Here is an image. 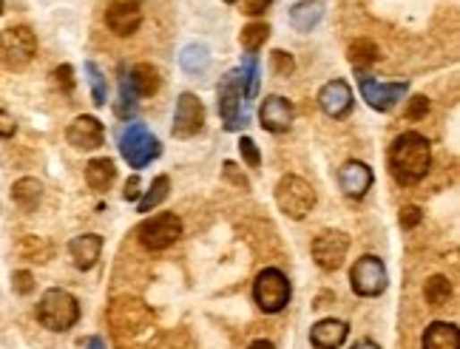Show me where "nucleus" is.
Masks as SVG:
<instances>
[{
	"instance_id": "48",
	"label": "nucleus",
	"mask_w": 460,
	"mask_h": 349,
	"mask_svg": "<svg viewBox=\"0 0 460 349\" xmlns=\"http://www.w3.org/2000/svg\"><path fill=\"white\" fill-rule=\"evenodd\" d=\"M225 4H236V0H225Z\"/></svg>"
},
{
	"instance_id": "37",
	"label": "nucleus",
	"mask_w": 460,
	"mask_h": 349,
	"mask_svg": "<svg viewBox=\"0 0 460 349\" xmlns=\"http://www.w3.org/2000/svg\"><path fill=\"white\" fill-rule=\"evenodd\" d=\"M12 281H14V290H18L21 295H29L31 290H35V278H31L29 270H18Z\"/></svg>"
},
{
	"instance_id": "15",
	"label": "nucleus",
	"mask_w": 460,
	"mask_h": 349,
	"mask_svg": "<svg viewBox=\"0 0 460 349\" xmlns=\"http://www.w3.org/2000/svg\"><path fill=\"white\" fill-rule=\"evenodd\" d=\"M65 140H69V145L80 148V151H94V148L103 145L106 131H103V123L97 120V116L83 114L69 125V131H65Z\"/></svg>"
},
{
	"instance_id": "43",
	"label": "nucleus",
	"mask_w": 460,
	"mask_h": 349,
	"mask_svg": "<svg viewBox=\"0 0 460 349\" xmlns=\"http://www.w3.org/2000/svg\"><path fill=\"white\" fill-rule=\"evenodd\" d=\"M137 196H140V176H131L125 191H123V199H125V202H134Z\"/></svg>"
},
{
	"instance_id": "30",
	"label": "nucleus",
	"mask_w": 460,
	"mask_h": 349,
	"mask_svg": "<svg viewBox=\"0 0 460 349\" xmlns=\"http://www.w3.org/2000/svg\"><path fill=\"white\" fill-rule=\"evenodd\" d=\"M86 74H89V86H91V99H94V106L97 108H103L106 106V99H108V82H106V74L97 69V63H86Z\"/></svg>"
},
{
	"instance_id": "10",
	"label": "nucleus",
	"mask_w": 460,
	"mask_h": 349,
	"mask_svg": "<svg viewBox=\"0 0 460 349\" xmlns=\"http://www.w3.org/2000/svg\"><path fill=\"white\" fill-rule=\"evenodd\" d=\"M387 281H389L387 268L378 256H361L355 261V268L350 270V285L355 295H364V298L381 295L387 290Z\"/></svg>"
},
{
	"instance_id": "26",
	"label": "nucleus",
	"mask_w": 460,
	"mask_h": 349,
	"mask_svg": "<svg viewBox=\"0 0 460 349\" xmlns=\"http://www.w3.org/2000/svg\"><path fill=\"white\" fill-rule=\"evenodd\" d=\"M378 57H381V52H378V46L367 38H361L355 43H350V63L355 65V69L364 74L372 63H378Z\"/></svg>"
},
{
	"instance_id": "12",
	"label": "nucleus",
	"mask_w": 460,
	"mask_h": 349,
	"mask_svg": "<svg viewBox=\"0 0 460 349\" xmlns=\"http://www.w3.org/2000/svg\"><path fill=\"white\" fill-rule=\"evenodd\" d=\"M350 251V236L341 230H324L313 239V259L321 270H338Z\"/></svg>"
},
{
	"instance_id": "25",
	"label": "nucleus",
	"mask_w": 460,
	"mask_h": 349,
	"mask_svg": "<svg viewBox=\"0 0 460 349\" xmlns=\"http://www.w3.org/2000/svg\"><path fill=\"white\" fill-rule=\"evenodd\" d=\"M114 176H117V168H114V162L106 159V157L103 159H91L86 165V182L94 191H108Z\"/></svg>"
},
{
	"instance_id": "46",
	"label": "nucleus",
	"mask_w": 460,
	"mask_h": 349,
	"mask_svg": "<svg viewBox=\"0 0 460 349\" xmlns=\"http://www.w3.org/2000/svg\"><path fill=\"white\" fill-rule=\"evenodd\" d=\"M248 349H276V346H273L270 341H253V344H251Z\"/></svg>"
},
{
	"instance_id": "28",
	"label": "nucleus",
	"mask_w": 460,
	"mask_h": 349,
	"mask_svg": "<svg viewBox=\"0 0 460 349\" xmlns=\"http://www.w3.org/2000/svg\"><path fill=\"white\" fill-rule=\"evenodd\" d=\"M270 38V26L268 23H248L242 29V46L248 48V55H256L261 46Z\"/></svg>"
},
{
	"instance_id": "36",
	"label": "nucleus",
	"mask_w": 460,
	"mask_h": 349,
	"mask_svg": "<svg viewBox=\"0 0 460 349\" xmlns=\"http://www.w3.org/2000/svg\"><path fill=\"white\" fill-rule=\"evenodd\" d=\"M426 111H430V99L413 97V99H409V108H406V120H421Z\"/></svg>"
},
{
	"instance_id": "18",
	"label": "nucleus",
	"mask_w": 460,
	"mask_h": 349,
	"mask_svg": "<svg viewBox=\"0 0 460 349\" xmlns=\"http://www.w3.org/2000/svg\"><path fill=\"white\" fill-rule=\"evenodd\" d=\"M259 120H261V128L270 131V134H282V131H287L293 125V106L285 97L273 94L265 99V106H261Z\"/></svg>"
},
{
	"instance_id": "3",
	"label": "nucleus",
	"mask_w": 460,
	"mask_h": 349,
	"mask_svg": "<svg viewBox=\"0 0 460 349\" xmlns=\"http://www.w3.org/2000/svg\"><path fill=\"white\" fill-rule=\"evenodd\" d=\"M38 319L46 329L65 332L80 321V304L72 293L65 290H46L38 304Z\"/></svg>"
},
{
	"instance_id": "33",
	"label": "nucleus",
	"mask_w": 460,
	"mask_h": 349,
	"mask_svg": "<svg viewBox=\"0 0 460 349\" xmlns=\"http://www.w3.org/2000/svg\"><path fill=\"white\" fill-rule=\"evenodd\" d=\"M239 74H242V86H244V99H253L259 91V60H256V55L244 57V65H242Z\"/></svg>"
},
{
	"instance_id": "7",
	"label": "nucleus",
	"mask_w": 460,
	"mask_h": 349,
	"mask_svg": "<svg viewBox=\"0 0 460 349\" xmlns=\"http://www.w3.org/2000/svg\"><path fill=\"white\" fill-rule=\"evenodd\" d=\"M253 298L259 310L265 312H282L290 302V281L282 270L268 268L256 276V285H253Z\"/></svg>"
},
{
	"instance_id": "38",
	"label": "nucleus",
	"mask_w": 460,
	"mask_h": 349,
	"mask_svg": "<svg viewBox=\"0 0 460 349\" xmlns=\"http://www.w3.org/2000/svg\"><path fill=\"white\" fill-rule=\"evenodd\" d=\"M55 80H57V86L69 94L74 89V72H72V65H60V69L55 72Z\"/></svg>"
},
{
	"instance_id": "39",
	"label": "nucleus",
	"mask_w": 460,
	"mask_h": 349,
	"mask_svg": "<svg viewBox=\"0 0 460 349\" xmlns=\"http://www.w3.org/2000/svg\"><path fill=\"white\" fill-rule=\"evenodd\" d=\"M273 0H242V12L251 14V18H256V14H265L270 9Z\"/></svg>"
},
{
	"instance_id": "8",
	"label": "nucleus",
	"mask_w": 460,
	"mask_h": 349,
	"mask_svg": "<svg viewBox=\"0 0 460 349\" xmlns=\"http://www.w3.org/2000/svg\"><path fill=\"white\" fill-rule=\"evenodd\" d=\"M179 236H183V219L174 213L151 216L137 227V239L145 251H168Z\"/></svg>"
},
{
	"instance_id": "42",
	"label": "nucleus",
	"mask_w": 460,
	"mask_h": 349,
	"mask_svg": "<svg viewBox=\"0 0 460 349\" xmlns=\"http://www.w3.org/2000/svg\"><path fill=\"white\" fill-rule=\"evenodd\" d=\"M225 176H227V179H234L236 185H239V188H244V191L251 188L248 176H244V174H236V165H234V162H225Z\"/></svg>"
},
{
	"instance_id": "40",
	"label": "nucleus",
	"mask_w": 460,
	"mask_h": 349,
	"mask_svg": "<svg viewBox=\"0 0 460 349\" xmlns=\"http://www.w3.org/2000/svg\"><path fill=\"white\" fill-rule=\"evenodd\" d=\"M418 222H421V210H418L415 205H406V208H401V227L413 230Z\"/></svg>"
},
{
	"instance_id": "22",
	"label": "nucleus",
	"mask_w": 460,
	"mask_h": 349,
	"mask_svg": "<svg viewBox=\"0 0 460 349\" xmlns=\"http://www.w3.org/2000/svg\"><path fill=\"white\" fill-rule=\"evenodd\" d=\"M423 349H460L457 327L447 321H435L423 332Z\"/></svg>"
},
{
	"instance_id": "24",
	"label": "nucleus",
	"mask_w": 460,
	"mask_h": 349,
	"mask_svg": "<svg viewBox=\"0 0 460 349\" xmlns=\"http://www.w3.org/2000/svg\"><path fill=\"white\" fill-rule=\"evenodd\" d=\"M128 77H131V86H134V91L142 94V97H151V94L159 91V72L154 69L151 63H137Z\"/></svg>"
},
{
	"instance_id": "6",
	"label": "nucleus",
	"mask_w": 460,
	"mask_h": 349,
	"mask_svg": "<svg viewBox=\"0 0 460 349\" xmlns=\"http://www.w3.org/2000/svg\"><path fill=\"white\" fill-rule=\"evenodd\" d=\"M120 154L131 168H145L148 162L159 157V140L140 123H128L120 131Z\"/></svg>"
},
{
	"instance_id": "29",
	"label": "nucleus",
	"mask_w": 460,
	"mask_h": 349,
	"mask_svg": "<svg viewBox=\"0 0 460 349\" xmlns=\"http://www.w3.org/2000/svg\"><path fill=\"white\" fill-rule=\"evenodd\" d=\"M179 63H183V69L188 74H200L208 69V63H210V55H208V48L205 46H188L183 55H179Z\"/></svg>"
},
{
	"instance_id": "4",
	"label": "nucleus",
	"mask_w": 460,
	"mask_h": 349,
	"mask_svg": "<svg viewBox=\"0 0 460 349\" xmlns=\"http://www.w3.org/2000/svg\"><path fill=\"white\" fill-rule=\"evenodd\" d=\"M38 55V38L29 26H12L0 31V65L9 72H23Z\"/></svg>"
},
{
	"instance_id": "45",
	"label": "nucleus",
	"mask_w": 460,
	"mask_h": 349,
	"mask_svg": "<svg viewBox=\"0 0 460 349\" xmlns=\"http://www.w3.org/2000/svg\"><path fill=\"white\" fill-rule=\"evenodd\" d=\"M353 349H381V346H378L375 341H358V344H355Z\"/></svg>"
},
{
	"instance_id": "2",
	"label": "nucleus",
	"mask_w": 460,
	"mask_h": 349,
	"mask_svg": "<svg viewBox=\"0 0 460 349\" xmlns=\"http://www.w3.org/2000/svg\"><path fill=\"white\" fill-rule=\"evenodd\" d=\"M108 324H111L114 338H117L123 346H128V344L140 341L142 336H148V332L157 327V319H154L151 307H148L142 298L123 295V298H114V302H111Z\"/></svg>"
},
{
	"instance_id": "11",
	"label": "nucleus",
	"mask_w": 460,
	"mask_h": 349,
	"mask_svg": "<svg viewBox=\"0 0 460 349\" xmlns=\"http://www.w3.org/2000/svg\"><path fill=\"white\" fill-rule=\"evenodd\" d=\"M358 89H361V97H364L370 108L375 111H392L409 91L406 82H378L370 74L358 77Z\"/></svg>"
},
{
	"instance_id": "16",
	"label": "nucleus",
	"mask_w": 460,
	"mask_h": 349,
	"mask_svg": "<svg viewBox=\"0 0 460 349\" xmlns=\"http://www.w3.org/2000/svg\"><path fill=\"white\" fill-rule=\"evenodd\" d=\"M319 106L327 116L341 120V116H347L353 111V89L344 80H330L319 91Z\"/></svg>"
},
{
	"instance_id": "47",
	"label": "nucleus",
	"mask_w": 460,
	"mask_h": 349,
	"mask_svg": "<svg viewBox=\"0 0 460 349\" xmlns=\"http://www.w3.org/2000/svg\"><path fill=\"white\" fill-rule=\"evenodd\" d=\"M0 14H4V0H0Z\"/></svg>"
},
{
	"instance_id": "32",
	"label": "nucleus",
	"mask_w": 460,
	"mask_h": 349,
	"mask_svg": "<svg viewBox=\"0 0 460 349\" xmlns=\"http://www.w3.org/2000/svg\"><path fill=\"white\" fill-rule=\"evenodd\" d=\"M137 114V91L134 86H131V77L123 74L120 77V99H117V116H123V120H128V116Z\"/></svg>"
},
{
	"instance_id": "27",
	"label": "nucleus",
	"mask_w": 460,
	"mask_h": 349,
	"mask_svg": "<svg viewBox=\"0 0 460 349\" xmlns=\"http://www.w3.org/2000/svg\"><path fill=\"white\" fill-rule=\"evenodd\" d=\"M423 295H426V302H430L432 307H443L452 298V285H449V278L447 276H432L430 281H426V287H423Z\"/></svg>"
},
{
	"instance_id": "13",
	"label": "nucleus",
	"mask_w": 460,
	"mask_h": 349,
	"mask_svg": "<svg viewBox=\"0 0 460 349\" xmlns=\"http://www.w3.org/2000/svg\"><path fill=\"white\" fill-rule=\"evenodd\" d=\"M205 125V106H202V99L185 91L183 97L176 99V111H174V137H193V134H200Z\"/></svg>"
},
{
	"instance_id": "17",
	"label": "nucleus",
	"mask_w": 460,
	"mask_h": 349,
	"mask_svg": "<svg viewBox=\"0 0 460 349\" xmlns=\"http://www.w3.org/2000/svg\"><path fill=\"white\" fill-rule=\"evenodd\" d=\"M338 185H341V191L347 193L350 199H361V196H364L372 188V171H370V165L358 162V159L344 162V168L338 171Z\"/></svg>"
},
{
	"instance_id": "21",
	"label": "nucleus",
	"mask_w": 460,
	"mask_h": 349,
	"mask_svg": "<svg viewBox=\"0 0 460 349\" xmlns=\"http://www.w3.org/2000/svg\"><path fill=\"white\" fill-rule=\"evenodd\" d=\"M324 18V4L321 0H299L290 9V23L295 31H313Z\"/></svg>"
},
{
	"instance_id": "20",
	"label": "nucleus",
	"mask_w": 460,
	"mask_h": 349,
	"mask_svg": "<svg viewBox=\"0 0 460 349\" xmlns=\"http://www.w3.org/2000/svg\"><path fill=\"white\" fill-rule=\"evenodd\" d=\"M350 336V327L338 321V319H327V321H319L313 329H310V344L316 349H338L344 341Z\"/></svg>"
},
{
	"instance_id": "35",
	"label": "nucleus",
	"mask_w": 460,
	"mask_h": 349,
	"mask_svg": "<svg viewBox=\"0 0 460 349\" xmlns=\"http://www.w3.org/2000/svg\"><path fill=\"white\" fill-rule=\"evenodd\" d=\"M239 151H242V159L251 165V168H259V162H261V154H259V148L251 137H242L239 140Z\"/></svg>"
},
{
	"instance_id": "14",
	"label": "nucleus",
	"mask_w": 460,
	"mask_h": 349,
	"mask_svg": "<svg viewBox=\"0 0 460 349\" xmlns=\"http://www.w3.org/2000/svg\"><path fill=\"white\" fill-rule=\"evenodd\" d=\"M106 23L117 38L134 35L142 23V6L140 0H111V6L106 12Z\"/></svg>"
},
{
	"instance_id": "31",
	"label": "nucleus",
	"mask_w": 460,
	"mask_h": 349,
	"mask_svg": "<svg viewBox=\"0 0 460 349\" xmlns=\"http://www.w3.org/2000/svg\"><path fill=\"white\" fill-rule=\"evenodd\" d=\"M168 188H171V179H168V176H157V179H154V185H151V191H148V193L140 199V213H151L159 202H166Z\"/></svg>"
},
{
	"instance_id": "23",
	"label": "nucleus",
	"mask_w": 460,
	"mask_h": 349,
	"mask_svg": "<svg viewBox=\"0 0 460 349\" xmlns=\"http://www.w3.org/2000/svg\"><path fill=\"white\" fill-rule=\"evenodd\" d=\"M40 196H43V185L38 179H18L14 182V188H12V199L14 202H18V208L21 210H26V213H31V210H38V205H40Z\"/></svg>"
},
{
	"instance_id": "5",
	"label": "nucleus",
	"mask_w": 460,
	"mask_h": 349,
	"mask_svg": "<svg viewBox=\"0 0 460 349\" xmlns=\"http://www.w3.org/2000/svg\"><path fill=\"white\" fill-rule=\"evenodd\" d=\"M276 205L285 216H290V219H304L316 205V191L302 176L287 174L278 179V185H276Z\"/></svg>"
},
{
	"instance_id": "19",
	"label": "nucleus",
	"mask_w": 460,
	"mask_h": 349,
	"mask_svg": "<svg viewBox=\"0 0 460 349\" xmlns=\"http://www.w3.org/2000/svg\"><path fill=\"white\" fill-rule=\"evenodd\" d=\"M69 253L74 259V268L77 270H91L97 259L103 253V236L97 233H86V236H77L69 242Z\"/></svg>"
},
{
	"instance_id": "41",
	"label": "nucleus",
	"mask_w": 460,
	"mask_h": 349,
	"mask_svg": "<svg viewBox=\"0 0 460 349\" xmlns=\"http://www.w3.org/2000/svg\"><path fill=\"white\" fill-rule=\"evenodd\" d=\"M14 131H18V123L12 120V114L0 111V140H9V137H14Z\"/></svg>"
},
{
	"instance_id": "44",
	"label": "nucleus",
	"mask_w": 460,
	"mask_h": 349,
	"mask_svg": "<svg viewBox=\"0 0 460 349\" xmlns=\"http://www.w3.org/2000/svg\"><path fill=\"white\" fill-rule=\"evenodd\" d=\"M86 349H106V341L103 338H89V344H86Z\"/></svg>"
},
{
	"instance_id": "34",
	"label": "nucleus",
	"mask_w": 460,
	"mask_h": 349,
	"mask_svg": "<svg viewBox=\"0 0 460 349\" xmlns=\"http://www.w3.org/2000/svg\"><path fill=\"white\" fill-rule=\"evenodd\" d=\"M273 72L278 74V77H290L293 74V69H295V63H293V57L287 55V52H282V48H278V52H273Z\"/></svg>"
},
{
	"instance_id": "1",
	"label": "nucleus",
	"mask_w": 460,
	"mask_h": 349,
	"mask_svg": "<svg viewBox=\"0 0 460 349\" xmlns=\"http://www.w3.org/2000/svg\"><path fill=\"white\" fill-rule=\"evenodd\" d=\"M432 162V148L426 142V137L406 131L389 148V174L401 185H415L426 176Z\"/></svg>"
},
{
	"instance_id": "9",
	"label": "nucleus",
	"mask_w": 460,
	"mask_h": 349,
	"mask_svg": "<svg viewBox=\"0 0 460 349\" xmlns=\"http://www.w3.org/2000/svg\"><path fill=\"white\" fill-rule=\"evenodd\" d=\"M217 103H219V114L225 120L227 131H236L239 125L248 123V114L242 108V99H244V86H242V74L239 72H227L219 82V91H217Z\"/></svg>"
}]
</instances>
